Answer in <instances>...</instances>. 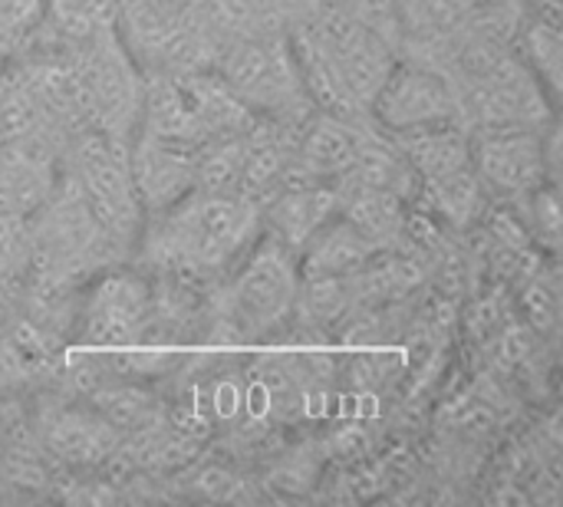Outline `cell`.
Segmentation results:
<instances>
[{"mask_svg": "<svg viewBox=\"0 0 563 507\" xmlns=\"http://www.w3.org/2000/svg\"><path fill=\"white\" fill-rule=\"evenodd\" d=\"M303 297L297 254L261 228L247 254L218 280V323L234 340H267L294 320Z\"/></svg>", "mask_w": 563, "mask_h": 507, "instance_id": "obj_3", "label": "cell"}, {"mask_svg": "<svg viewBox=\"0 0 563 507\" xmlns=\"http://www.w3.org/2000/svg\"><path fill=\"white\" fill-rule=\"evenodd\" d=\"M310 102L323 112L366 109L393 59L376 30L356 16H330L290 36Z\"/></svg>", "mask_w": 563, "mask_h": 507, "instance_id": "obj_2", "label": "cell"}, {"mask_svg": "<svg viewBox=\"0 0 563 507\" xmlns=\"http://www.w3.org/2000/svg\"><path fill=\"white\" fill-rule=\"evenodd\" d=\"M218 76L257 119H287L300 102H310L290 40L244 36L224 53Z\"/></svg>", "mask_w": 563, "mask_h": 507, "instance_id": "obj_4", "label": "cell"}, {"mask_svg": "<svg viewBox=\"0 0 563 507\" xmlns=\"http://www.w3.org/2000/svg\"><path fill=\"white\" fill-rule=\"evenodd\" d=\"M129 175L142 214H155L198 185V148L139 129L129 152Z\"/></svg>", "mask_w": 563, "mask_h": 507, "instance_id": "obj_10", "label": "cell"}, {"mask_svg": "<svg viewBox=\"0 0 563 507\" xmlns=\"http://www.w3.org/2000/svg\"><path fill=\"white\" fill-rule=\"evenodd\" d=\"M79 175L89 218H96V224L112 238L135 241L145 214L135 198L129 158H119V148H112L109 139L89 135L79 152Z\"/></svg>", "mask_w": 563, "mask_h": 507, "instance_id": "obj_9", "label": "cell"}, {"mask_svg": "<svg viewBox=\"0 0 563 507\" xmlns=\"http://www.w3.org/2000/svg\"><path fill=\"white\" fill-rule=\"evenodd\" d=\"M343 191L336 181L323 178H290L271 198L261 205V228L287 244L297 257L307 247V241L340 214Z\"/></svg>", "mask_w": 563, "mask_h": 507, "instance_id": "obj_11", "label": "cell"}, {"mask_svg": "<svg viewBox=\"0 0 563 507\" xmlns=\"http://www.w3.org/2000/svg\"><path fill=\"white\" fill-rule=\"evenodd\" d=\"M155 320V294L145 274L112 271L99 277L79 310V340L89 346H135Z\"/></svg>", "mask_w": 563, "mask_h": 507, "instance_id": "obj_8", "label": "cell"}, {"mask_svg": "<svg viewBox=\"0 0 563 507\" xmlns=\"http://www.w3.org/2000/svg\"><path fill=\"white\" fill-rule=\"evenodd\" d=\"M468 148L475 178L488 195L515 201L554 178V139L534 125H482Z\"/></svg>", "mask_w": 563, "mask_h": 507, "instance_id": "obj_7", "label": "cell"}, {"mask_svg": "<svg viewBox=\"0 0 563 507\" xmlns=\"http://www.w3.org/2000/svg\"><path fill=\"white\" fill-rule=\"evenodd\" d=\"M46 7V0H0V43L10 46L30 36L40 26Z\"/></svg>", "mask_w": 563, "mask_h": 507, "instance_id": "obj_14", "label": "cell"}, {"mask_svg": "<svg viewBox=\"0 0 563 507\" xmlns=\"http://www.w3.org/2000/svg\"><path fill=\"white\" fill-rule=\"evenodd\" d=\"M261 238V205L241 191L195 185L155 214H145L135 234L142 271L172 284H218Z\"/></svg>", "mask_w": 563, "mask_h": 507, "instance_id": "obj_1", "label": "cell"}, {"mask_svg": "<svg viewBox=\"0 0 563 507\" xmlns=\"http://www.w3.org/2000/svg\"><path fill=\"white\" fill-rule=\"evenodd\" d=\"M399 148H402V155L416 175V185H422L432 195L435 208L449 221L475 218L485 188L475 178L468 135L459 125H442V129L402 135Z\"/></svg>", "mask_w": 563, "mask_h": 507, "instance_id": "obj_6", "label": "cell"}, {"mask_svg": "<svg viewBox=\"0 0 563 507\" xmlns=\"http://www.w3.org/2000/svg\"><path fill=\"white\" fill-rule=\"evenodd\" d=\"M515 201L521 205V214L531 224L534 238L544 241L548 247H558V241H561V208H558L554 185L544 181V185H538L534 191H528V195H521Z\"/></svg>", "mask_w": 563, "mask_h": 507, "instance_id": "obj_13", "label": "cell"}, {"mask_svg": "<svg viewBox=\"0 0 563 507\" xmlns=\"http://www.w3.org/2000/svg\"><path fill=\"white\" fill-rule=\"evenodd\" d=\"M531 76L541 82L548 96H558L561 82V33L558 23L548 16H538L525 26V59Z\"/></svg>", "mask_w": 563, "mask_h": 507, "instance_id": "obj_12", "label": "cell"}, {"mask_svg": "<svg viewBox=\"0 0 563 507\" xmlns=\"http://www.w3.org/2000/svg\"><path fill=\"white\" fill-rule=\"evenodd\" d=\"M366 112L386 135L402 139L442 125H459L462 96L435 69L416 63H393L379 89L373 92Z\"/></svg>", "mask_w": 563, "mask_h": 507, "instance_id": "obj_5", "label": "cell"}]
</instances>
